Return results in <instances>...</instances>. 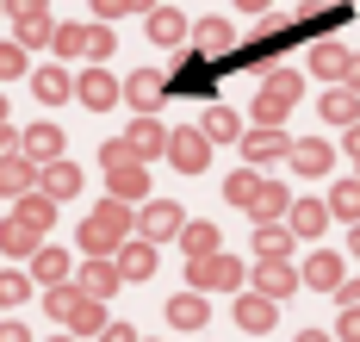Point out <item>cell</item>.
<instances>
[{
  "label": "cell",
  "instance_id": "6da1fadb",
  "mask_svg": "<svg viewBox=\"0 0 360 342\" xmlns=\"http://www.w3.org/2000/svg\"><path fill=\"white\" fill-rule=\"evenodd\" d=\"M124 243H131V205L106 199V205H94V218H81V249L87 255H118Z\"/></svg>",
  "mask_w": 360,
  "mask_h": 342
},
{
  "label": "cell",
  "instance_id": "7a4b0ae2",
  "mask_svg": "<svg viewBox=\"0 0 360 342\" xmlns=\"http://www.w3.org/2000/svg\"><path fill=\"white\" fill-rule=\"evenodd\" d=\"M186 280H193V293H243V280H249V267L236 262V255H205V262L186 267Z\"/></svg>",
  "mask_w": 360,
  "mask_h": 342
},
{
  "label": "cell",
  "instance_id": "3957f363",
  "mask_svg": "<svg viewBox=\"0 0 360 342\" xmlns=\"http://www.w3.org/2000/svg\"><path fill=\"white\" fill-rule=\"evenodd\" d=\"M212 87H217V69L199 50H186L174 63V75H168V94H180V100H212Z\"/></svg>",
  "mask_w": 360,
  "mask_h": 342
},
{
  "label": "cell",
  "instance_id": "277c9868",
  "mask_svg": "<svg viewBox=\"0 0 360 342\" xmlns=\"http://www.w3.org/2000/svg\"><path fill=\"white\" fill-rule=\"evenodd\" d=\"M180 224H186V212H180L174 199H149L143 212H137V236L143 243H168V236H180Z\"/></svg>",
  "mask_w": 360,
  "mask_h": 342
},
{
  "label": "cell",
  "instance_id": "5b68a950",
  "mask_svg": "<svg viewBox=\"0 0 360 342\" xmlns=\"http://www.w3.org/2000/svg\"><path fill=\"white\" fill-rule=\"evenodd\" d=\"M168 162H174L180 175H199V168L212 162V144H205V131H199V125L174 131V137H168Z\"/></svg>",
  "mask_w": 360,
  "mask_h": 342
},
{
  "label": "cell",
  "instance_id": "8992f818",
  "mask_svg": "<svg viewBox=\"0 0 360 342\" xmlns=\"http://www.w3.org/2000/svg\"><path fill=\"white\" fill-rule=\"evenodd\" d=\"M75 286H81L87 299H100V305H106L112 293L124 286V274H118V262H112V255H94V262H87L81 274H75Z\"/></svg>",
  "mask_w": 360,
  "mask_h": 342
},
{
  "label": "cell",
  "instance_id": "52a82bcc",
  "mask_svg": "<svg viewBox=\"0 0 360 342\" xmlns=\"http://www.w3.org/2000/svg\"><path fill=\"white\" fill-rule=\"evenodd\" d=\"M118 94H124V87H118L100 63H94V69H81V81H75V100H81V106H94V113H106Z\"/></svg>",
  "mask_w": 360,
  "mask_h": 342
},
{
  "label": "cell",
  "instance_id": "ba28073f",
  "mask_svg": "<svg viewBox=\"0 0 360 342\" xmlns=\"http://www.w3.org/2000/svg\"><path fill=\"white\" fill-rule=\"evenodd\" d=\"M249 280H255L261 299H286V293H298V267L292 262H261V267H249Z\"/></svg>",
  "mask_w": 360,
  "mask_h": 342
},
{
  "label": "cell",
  "instance_id": "9c48e42d",
  "mask_svg": "<svg viewBox=\"0 0 360 342\" xmlns=\"http://www.w3.org/2000/svg\"><path fill=\"white\" fill-rule=\"evenodd\" d=\"M124 144H131V156H137V162H149V156L168 150V131L155 125V113H137V118H131V131H124Z\"/></svg>",
  "mask_w": 360,
  "mask_h": 342
},
{
  "label": "cell",
  "instance_id": "30bf717a",
  "mask_svg": "<svg viewBox=\"0 0 360 342\" xmlns=\"http://www.w3.org/2000/svg\"><path fill=\"white\" fill-rule=\"evenodd\" d=\"M19 150H25V162L50 168V162H63V131H56V125H32V131L19 137Z\"/></svg>",
  "mask_w": 360,
  "mask_h": 342
},
{
  "label": "cell",
  "instance_id": "8fae6325",
  "mask_svg": "<svg viewBox=\"0 0 360 342\" xmlns=\"http://www.w3.org/2000/svg\"><path fill=\"white\" fill-rule=\"evenodd\" d=\"M37 193L56 205V199H75L81 193V168L75 162H50V168H37Z\"/></svg>",
  "mask_w": 360,
  "mask_h": 342
},
{
  "label": "cell",
  "instance_id": "7c38bea8",
  "mask_svg": "<svg viewBox=\"0 0 360 342\" xmlns=\"http://www.w3.org/2000/svg\"><path fill=\"white\" fill-rule=\"evenodd\" d=\"M25 193H37V162L6 156V162H0V199H25Z\"/></svg>",
  "mask_w": 360,
  "mask_h": 342
},
{
  "label": "cell",
  "instance_id": "4fadbf2b",
  "mask_svg": "<svg viewBox=\"0 0 360 342\" xmlns=\"http://www.w3.org/2000/svg\"><path fill=\"white\" fill-rule=\"evenodd\" d=\"M162 94H168V75H155V69H137V75L124 81V100H131L137 113H155Z\"/></svg>",
  "mask_w": 360,
  "mask_h": 342
},
{
  "label": "cell",
  "instance_id": "5bb4252c",
  "mask_svg": "<svg viewBox=\"0 0 360 342\" xmlns=\"http://www.w3.org/2000/svg\"><path fill=\"white\" fill-rule=\"evenodd\" d=\"M236 324H243V336H267V330H274V299L236 293Z\"/></svg>",
  "mask_w": 360,
  "mask_h": 342
},
{
  "label": "cell",
  "instance_id": "9a60e30c",
  "mask_svg": "<svg viewBox=\"0 0 360 342\" xmlns=\"http://www.w3.org/2000/svg\"><path fill=\"white\" fill-rule=\"evenodd\" d=\"M243 156H249V162H280V156H292V137H286V131L255 125L249 137H243Z\"/></svg>",
  "mask_w": 360,
  "mask_h": 342
},
{
  "label": "cell",
  "instance_id": "2e32d148",
  "mask_svg": "<svg viewBox=\"0 0 360 342\" xmlns=\"http://www.w3.org/2000/svg\"><path fill=\"white\" fill-rule=\"evenodd\" d=\"M323 224H329V205H323V199H298V205L286 212V230H292V236H304V243L323 236Z\"/></svg>",
  "mask_w": 360,
  "mask_h": 342
},
{
  "label": "cell",
  "instance_id": "e0dca14e",
  "mask_svg": "<svg viewBox=\"0 0 360 342\" xmlns=\"http://www.w3.org/2000/svg\"><path fill=\"white\" fill-rule=\"evenodd\" d=\"M112 262H118V274H124V280H149V274H155V243L131 236V243H124V249H118Z\"/></svg>",
  "mask_w": 360,
  "mask_h": 342
},
{
  "label": "cell",
  "instance_id": "ac0fdd59",
  "mask_svg": "<svg viewBox=\"0 0 360 342\" xmlns=\"http://www.w3.org/2000/svg\"><path fill=\"white\" fill-rule=\"evenodd\" d=\"M292 168H298V175H329V162H335V150H329L323 137H298V144H292V156H286Z\"/></svg>",
  "mask_w": 360,
  "mask_h": 342
},
{
  "label": "cell",
  "instance_id": "d6986e66",
  "mask_svg": "<svg viewBox=\"0 0 360 342\" xmlns=\"http://www.w3.org/2000/svg\"><path fill=\"white\" fill-rule=\"evenodd\" d=\"M261 224H286V212H292V193L280 187V181H261V193H255V205H249Z\"/></svg>",
  "mask_w": 360,
  "mask_h": 342
},
{
  "label": "cell",
  "instance_id": "ffe728a7",
  "mask_svg": "<svg viewBox=\"0 0 360 342\" xmlns=\"http://www.w3.org/2000/svg\"><path fill=\"white\" fill-rule=\"evenodd\" d=\"M37 236H44V230H37V224H25V218H13V224H0V255H25V262H32L37 249H44Z\"/></svg>",
  "mask_w": 360,
  "mask_h": 342
},
{
  "label": "cell",
  "instance_id": "44dd1931",
  "mask_svg": "<svg viewBox=\"0 0 360 342\" xmlns=\"http://www.w3.org/2000/svg\"><path fill=\"white\" fill-rule=\"evenodd\" d=\"M205 317H212L205 293H174V299H168V324H174V330H199Z\"/></svg>",
  "mask_w": 360,
  "mask_h": 342
},
{
  "label": "cell",
  "instance_id": "7402d4cb",
  "mask_svg": "<svg viewBox=\"0 0 360 342\" xmlns=\"http://www.w3.org/2000/svg\"><path fill=\"white\" fill-rule=\"evenodd\" d=\"M304 286H317V293H335L342 286V255H329V249H317L311 262H304V274H298Z\"/></svg>",
  "mask_w": 360,
  "mask_h": 342
},
{
  "label": "cell",
  "instance_id": "603a6c76",
  "mask_svg": "<svg viewBox=\"0 0 360 342\" xmlns=\"http://www.w3.org/2000/svg\"><path fill=\"white\" fill-rule=\"evenodd\" d=\"M112 199H118V205L149 199V168H143V162H131V168H112Z\"/></svg>",
  "mask_w": 360,
  "mask_h": 342
},
{
  "label": "cell",
  "instance_id": "cb8c5ba5",
  "mask_svg": "<svg viewBox=\"0 0 360 342\" xmlns=\"http://www.w3.org/2000/svg\"><path fill=\"white\" fill-rule=\"evenodd\" d=\"M180 249H186V262H205V255H217V224H205V218L193 224V218H186V224H180Z\"/></svg>",
  "mask_w": 360,
  "mask_h": 342
},
{
  "label": "cell",
  "instance_id": "d4e9b609",
  "mask_svg": "<svg viewBox=\"0 0 360 342\" xmlns=\"http://www.w3.org/2000/svg\"><path fill=\"white\" fill-rule=\"evenodd\" d=\"M143 32H149L155 44H186V13H174V6H155V13L143 19Z\"/></svg>",
  "mask_w": 360,
  "mask_h": 342
},
{
  "label": "cell",
  "instance_id": "484cf974",
  "mask_svg": "<svg viewBox=\"0 0 360 342\" xmlns=\"http://www.w3.org/2000/svg\"><path fill=\"white\" fill-rule=\"evenodd\" d=\"M199 56H236L230 19H199Z\"/></svg>",
  "mask_w": 360,
  "mask_h": 342
},
{
  "label": "cell",
  "instance_id": "4316f807",
  "mask_svg": "<svg viewBox=\"0 0 360 342\" xmlns=\"http://www.w3.org/2000/svg\"><path fill=\"white\" fill-rule=\"evenodd\" d=\"M298 94H304V81H298V69H267V87H261V100H274V106H298Z\"/></svg>",
  "mask_w": 360,
  "mask_h": 342
},
{
  "label": "cell",
  "instance_id": "83f0119b",
  "mask_svg": "<svg viewBox=\"0 0 360 342\" xmlns=\"http://www.w3.org/2000/svg\"><path fill=\"white\" fill-rule=\"evenodd\" d=\"M32 280H37V286H63V280H69V255H63L56 243L37 249V255H32Z\"/></svg>",
  "mask_w": 360,
  "mask_h": 342
},
{
  "label": "cell",
  "instance_id": "f1b7e54d",
  "mask_svg": "<svg viewBox=\"0 0 360 342\" xmlns=\"http://www.w3.org/2000/svg\"><path fill=\"white\" fill-rule=\"evenodd\" d=\"M205 144H230V137H243V113H230V106H205Z\"/></svg>",
  "mask_w": 360,
  "mask_h": 342
},
{
  "label": "cell",
  "instance_id": "f546056e",
  "mask_svg": "<svg viewBox=\"0 0 360 342\" xmlns=\"http://www.w3.org/2000/svg\"><path fill=\"white\" fill-rule=\"evenodd\" d=\"M323 118H329V125H342V131H348V125H360V94L329 87V94H323Z\"/></svg>",
  "mask_w": 360,
  "mask_h": 342
},
{
  "label": "cell",
  "instance_id": "4dcf8cb0",
  "mask_svg": "<svg viewBox=\"0 0 360 342\" xmlns=\"http://www.w3.org/2000/svg\"><path fill=\"white\" fill-rule=\"evenodd\" d=\"M329 218H342V224H360V181H335V193L323 199Z\"/></svg>",
  "mask_w": 360,
  "mask_h": 342
},
{
  "label": "cell",
  "instance_id": "1f68e13d",
  "mask_svg": "<svg viewBox=\"0 0 360 342\" xmlns=\"http://www.w3.org/2000/svg\"><path fill=\"white\" fill-rule=\"evenodd\" d=\"M255 249H261V262H286L292 255V230L286 224H261L255 230Z\"/></svg>",
  "mask_w": 360,
  "mask_h": 342
},
{
  "label": "cell",
  "instance_id": "d6a6232c",
  "mask_svg": "<svg viewBox=\"0 0 360 342\" xmlns=\"http://www.w3.org/2000/svg\"><path fill=\"white\" fill-rule=\"evenodd\" d=\"M106 330V317H100V299H87L81 293V305L69 311V336H100Z\"/></svg>",
  "mask_w": 360,
  "mask_h": 342
},
{
  "label": "cell",
  "instance_id": "836d02e7",
  "mask_svg": "<svg viewBox=\"0 0 360 342\" xmlns=\"http://www.w3.org/2000/svg\"><path fill=\"white\" fill-rule=\"evenodd\" d=\"M311 69H317V75H329V81H342V69H348V50H342V44H311Z\"/></svg>",
  "mask_w": 360,
  "mask_h": 342
},
{
  "label": "cell",
  "instance_id": "e575fe53",
  "mask_svg": "<svg viewBox=\"0 0 360 342\" xmlns=\"http://www.w3.org/2000/svg\"><path fill=\"white\" fill-rule=\"evenodd\" d=\"M32 87H37V100H44V106H56V100H69V94H75V81L63 75V69H37Z\"/></svg>",
  "mask_w": 360,
  "mask_h": 342
},
{
  "label": "cell",
  "instance_id": "d590c367",
  "mask_svg": "<svg viewBox=\"0 0 360 342\" xmlns=\"http://www.w3.org/2000/svg\"><path fill=\"white\" fill-rule=\"evenodd\" d=\"M255 193H261V175H255V168H236V175L224 181V199H230V205H255Z\"/></svg>",
  "mask_w": 360,
  "mask_h": 342
},
{
  "label": "cell",
  "instance_id": "8d00e7d4",
  "mask_svg": "<svg viewBox=\"0 0 360 342\" xmlns=\"http://www.w3.org/2000/svg\"><path fill=\"white\" fill-rule=\"evenodd\" d=\"M13 218H25V224H37V230H50V218H56V205H50V199H44V193H25V199H19V212H13Z\"/></svg>",
  "mask_w": 360,
  "mask_h": 342
},
{
  "label": "cell",
  "instance_id": "74e56055",
  "mask_svg": "<svg viewBox=\"0 0 360 342\" xmlns=\"http://www.w3.org/2000/svg\"><path fill=\"white\" fill-rule=\"evenodd\" d=\"M44 305H50V317L69 324V311L81 305V286H69V280H63V286H44Z\"/></svg>",
  "mask_w": 360,
  "mask_h": 342
},
{
  "label": "cell",
  "instance_id": "f35d334b",
  "mask_svg": "<svg viewBox=\"0 0 360 342\" xmlns=\"http://www.w3.org/2000/svg\"><path fill=\"white\" fill-rule=\"evenodd\" d=\"M56 56H87V25H56Z\"/></svg>",
  "mask_w": 360,
  "mask_h": 342
},
{
  "label": "cell",
  "instance_id": "ab89813d",
  "mask_svg": "<svg viewBox=\"0 0 360 342\" xmlns=\"http://www.w3.org/2000/svg\"><path fill=\"white\" fill-rule=\"evenodd\" d=\"M56 38V25L50 19H19V50H37V44Z\"/></svg>",
  "mask_w": 360,
  "mask_h": 342
},
{
  "label": "cell",
  "instance_id": "60d3db41",
  "mask_svg": "<svg viewBox=\"0 0 360 342\" xmlns=\"http://www.w3.org/2000/svg\"><path fill=\"white\" fill-rule=\"evenodd\" d=\"M112 44H118V38H112V25H87V56H94V63H106Z\"/></svg>",
  "mask_w": 360,
  "mask_h": 342
},
{
  "label": "cell",
  "instance_id": "b9f144b4",
  "mask_svg": "<svg viewBox=\"0 0 360 342\" xmlns=\"http://www.w3.org/2000/svg\"><path fill=\"white\" fill-rule=\"evenodd\" d=\"M25 293H32V280L6 267V274H0V305H19V299H25Z\"/></svg>",
  "mask_w": 360,
  "mask_h": 342
},
{
  "label": "cell",
  "instance_id": "7bdbcfd3",
  "mask_svg": "<svg viewBox=\"0 0 360 342\" xmlns=\"http://www.w3.org/2000/svg\"><path fill=\"white\" fill-rule=\"evenodd\" d=\"M335 342H360V305H342V317H335Z\"/></svg>",
  "mask_w": 360,
  "mask_h": 342
},
{
  "label": "cell",
  "instance_id": "ee69618b",
  "mask_svg": "<svg viewBox=\"0 0 360 342\" xmlns=\"http://www.w3.org/2000/svg\"><path fill=\"white\" fill-rule=\"evenodd\" d=\"M100 162H106V168H131L137 156H131V144L118 137V144H106V150H100ZM143 168H149V162H143Z\"/></svg>",
  "mask_w": 360,
  "mask_h": 342
},
{
  "label": "cell",
  "instance_id": "f6af8a7d",
  "mask_svg": "<svg viewBox=\"0 0 360 342\" xmlns=\"http://www.w3.org/2000/svg\"><path fill=\"white\" fill-rule=\"evenodd\" d=\"M19 69H25V50L19 44H0V81H13Z\"/></svg>",
  "mask_w": 360,
  "mask_h": 342
},
{
  "label": "cell",
  "instance_id": "bcb514c9",
  "mask_svg": "<svg viewBox=\"0 0 360 342\" xmlns=\"http://www.w3.org/2000/svg\"><path fill=\"white\" fill-rule=\"evenodd\" d=\"M13 19H44V0H0Z\"/></svg>",
  "mask_w": 360,
  "mask_h": 342
},
{
  "label": "cell",
  "instance_id": "7dc6e473",
  "mask_svg": "<svg viewBox=\"0 0 360 342\" xmlns=\"http://www.w3.org/2000/svg\"><path fill=\"white\" fill-rule=\"evenodd\" d=\"M131 6H137V0H94V13H100V19H124Z\"/></svg>",
  "mask_w": 360,
  "mask_h": 342
},
{
  "label": "cell",
  "instance_id": "c3c4849f",
  "mask_svg": "<svg viewBox=\"0 0 360 342\" xmlns=\"http://www.w3.org/2000/svg\"><path fill=\"white\" fill-rule=\"evenodd\" d=\"M100 342H137V330H131V324H106V330H100Z\"/></svg>",
  "mask_w": 360,
  "mask_h": 342
},
{
  "label": "cell",
  "instance_id": "681fc988",
  "mask_svg": "<svg viewBox=\"0 0 360 342\" xmlns=\"http://www.w3.org/2000/svg\"><path fill=\"white\" fill-rule=\"evenodd\" d=\"M230 6H236V13H243V19H261V13H267V6H274V0H230Z\"/></svg>",
  "mask_w": 360,
  "mask_h": 342
},
{
  "label": "cell",
  "instance_id": "f907efd6",
  "mask_svg": "<svg viewBox=\"0 0 360 342\" xmlns=\"http://www.w3.org/2000/svg\"><path fill=\"white\" fill-rule=\"evenodd\" d=\"M0 342H32V330H25V324H13V317H6V324H0Z\"/></svg>",
  "mask_w": 360,
  "mask_h": 342
},
{
  "label": "cell",
  "instance_id": "816d5d0a",
  "mask_svg": "<svg viewBox=\"0 0 360 342\" xmlns=\"http://www.w3.org/2000/svg\"><path fill=\"white\" fill-rule=\"evenodd\" d=\"M335 299H342V305H360V274H354V280H342V286H335Z\"/></svg>",
  "mask_w": 360,
  "mask_h": 342
},
{
  "label": "cell",
  "instance_id": "f5cc1de1",
  "mask_svg": "<svg viewBox=\"0 0 360 342\" xmlns=\"http://www.w3.org/2000/svg\"><path fill=\"white\" fill-rule=\"evenodd\" d=\"M342 81H348V94H360V56H348V69H342Z\"/></svg>",
  "mask_w": 360,
  "mask_h": 342
},
{
  "label": "cell",
  "instance_id": "db71d44e",
  "mask_svg": "<svg viewBox=\"0 0 360 342\" xmlns=\"http://www.w3.org/2000/svg\"><path fill=\"white\" fill-rule=\"evenodd\" d=\"M19 150V137H13V131H6V125H0V162H6V156Z\"/></svg>",
  "mask_w": 360,
  "mask_h": 342
},
{
  "label": "cell",
  "instance_id": "11a10c76",
  "mask_svg": "<svg viewBox=\"0 0 360 342\" xmlns=\"http://www.w3.org/2000/svg\"><path fill=\"white\" fill-rule=\"evenodd\" d=\"M348 156H360V125H348Z\"/></svg>",
  "mask_w": 360,
  "mask_h": 342
},
{
  "label": "cell",
  "instance_id": "9f6ffc18",
  "mask_svg": "<svg viewBox=\"0 0 360 342\" xmlns=\"http://www.w3.org/2000/svg\"><path fill=\"white\" fill-rule=\"evenodd\" d=\"M298 342H335V336H323V330H298Z\"/></svg>",
  "mask_w": 360,
  "mask_h": 342
},
{
  "label": "cell",
  "instance_id": "6f0895ef",
  "mask_svg": "<svg viewBox=\"0 0 360 342\" xmlns=\"http://www.w3.org/2000/svg\"><path fill=\"white\" fill-rule=\"evenodd\" d=\"M348 249H354V255H360V224H354V230H348Z\"/></svg>",
  "mask_w": 360,
  "mask_h": 342
},
{
  "label": "cell",
  "instance_id": "680465c9",
  "mask_svg": "<svg viewBox=\"0 0 360 342\" xmlns=\"http://www.w3.org/2000/svg\"><path fill=\"white\" fill-rule=\"evenodd\" d=\"M6 118H13V113H6V100H0V125H6Z\"/></svg>",
  "mask_w": 360,
  "mask_h": 342
},
{
  "label": "cell",
  "instance_id": "91938a15",
  "mask_svg": "<svg viewBox=\"0 0 360 342\" xmlns=\"http://www.w3.org/2000/svg\"><path fill=\"white\" fill-rule=\"evenodd\" d=\"M50 342H75V336H50Z\"/></svg>",
  "mask_w": 360,
  "mask_h": 342
},
{
  "label": "cell",
  "instance_id": "94428289",
  "mask_svg": "<svg viewBox=\"0 0 360 342\" xmlns=\"http://www.w3.org/2000/svg\"><path fill=\"white\" fill-rule=\"evenodd\" d=\"M0 13H6V6H0Z\"/></svg>",
  "mask_w": 360,
  "mask_h": 342
},
{
  "label": "cell",
  "instance_id": "6125c7cd",
  "mask_svg": "<svg viewBox=\"0 0 360 342\" xmlns=\"http://www.w3.org/2000/svg\"><path fill=\"white\" fill-rule=\"evenodd\" d=\"M354 181H360V175H354Z\"/></svg>",
  "mask_w": 360,
  "mask_h": 342
}]
</instances>
